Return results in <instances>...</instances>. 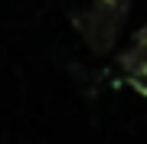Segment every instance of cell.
Segmentation results:
<instances>
[{
  "label": "cell",
  "mask_w": 147,
  "mask_h": 144,
  "mask_svg": "<svg viewBox=\"0 0 147 144\" xmlns=\"http://www.w3.org/2000/svg\"><path fill=\"white\" fill-rule=\"evenodd\" d=\"M127 13H131V3H127V0H92L88 7H82V10L72 16V26L79 30L82 43L88 46L95 56H105L121 39Z\"/></svg>",
  "instance_id": "cell-1"
},
{
  "label": "cell",
  "mask_w": 147,
  "mask_h": 144,
  "mask_svg": "<svg viewBox=\"0 0 147 144\" xmlns=\"http://www.w3.org/2000/svg\"><path fill=\"white\" fill-rule=\"evenodd\" d=\"M118 62H121V72H124L127 85H131L134 92H141V95L147 98V23L134 33L131 46L121 53Z\"/></svg>",
  "instance_id": "cell-2"
}]
</instances>
